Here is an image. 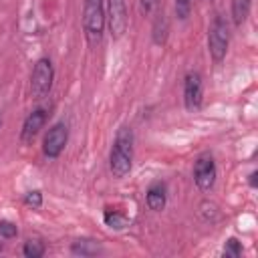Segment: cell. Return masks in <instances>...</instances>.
<instances>
[{
	"mask_svg": "<svg viewBox=\"0 0 258 258\" xmlns=\"http://www.w3.org/2000/svg\"><path fill=\"white\" fill-rule=\"evenodd\" d=\"M250 8H252V0H232L230 2L234 26H242L246 22V18L250 16Z\"/></svg>",
	"mask_w": 258,
	"mask_h": 258,
	"instance_id": "12",
	"label": "cell"
},
{
	"mask_svg": "<svg viewBox=\"0 0 258 258\" xmlns=\"http://www.w3.org/2000/svg\"><path fill=\"white\" fill-rule=\"evenodd\" d=\"M218 167L210 153H202L194 163V181L202 191H210L216 183Z\"/></svg>",
	"mask_w": 258,
	"mask_h": 258,
	"instance_id": "7",
	"label": "cell"
},
{
	"mask_svg": "<svg viewBox=\"0 0 258 258\" xmlns=\"http://www.w3.org/2000/svg\"><path fill=\"white\" fill-rule=\"evenodd\" d=\"M191 6H194V0H175L173 8H175L177 20H187L191 14Z\"/></svg>",
	"mask_w": 258,
	"mask_h": 258,
	"instance_id": "16",
	"label": "cell"
},
{
	"mask_svg": "<svg viewBox=\"0 0 258 258\" xmlns=\"http://www.w3.org/2000/svg\"><path fill=\"white\" fill-rule=\"evenodd\" d=\"M54 83V67L48 56H40L34 62L32 75H30V93L34 99H44Z\"/></svg>",
	"mask_w": 258,
	"mask_h": 258,
	"instance_id": "4",
	"label": "cell"
},
{
	"mask_svg": "<svg viewBox=\"0 0 258 258\" xmlns=\"http://www.w3.org/2000/svg\"><path fill=\"white\" fill-rule=\"evenodd\" d=\"M22 202H24V206H28V208L36 210V208H40V206H42V194H40L38 189L26 191V194H24V198H22Z\"/></svg>",
	"mask_w": 258,
	"mask_h": 258,
	"instance_id": "17",
	"label": "cell"
},
{
	"mask_svg": "<svg viewBox=\"0 0 258 258\" xmlns=\"http://www.w3.org/2000/svg\"><path fill=\"white\" fill-rule=\"evenodd\" d=\"M105 20H107V28H109L113 40H119L127 32V26H129V16H127L125 0H107Z\"/></svg>",
	"mask_w": 258,
	"mask_h": 258,
	"instance_id": "5",
	"label": "cell"
},
{
	"mask_svg": "<svg viewBox=\"0 0 258 258\" xmlns=\"http://www.w3.org/2000/svg\"><path fill=\"white\" fill-rule=\"evenodd\" d=\"M228 44H230V28L228 22L222 14H216V18L210 24L208 30V52L214 62H222L228 54Z\"/></svg>",
	"mask_w": 258,
	"mask_h": 258,
	"instance_id": "3",
	"label": "cell"
},
{
	"mask_svg": "<svg viewBox=\"0 0 258 258\" xmlns=\"http://www.w3.org/2000/svg\"><path fill=\"white\" fill-rule=\"evenodd\" d=\"M16 234H18L16 224H12V222H8V220H0V238L8 240V238H14Z\"/></svg>",
	"mask_w": 258,
	"mask_h": 258,
	"instance_id": "19",
	"label": "cell"
},
{
	"mask_svg": "<svg viewBox=\"0 0 258 258\" xmlns=\"http://www.w3.org/2000/svg\"><path fill=\"white\" fill-rule=\"evenodd\" d=\"M167 34H169V20H167V16L163 12H157V16L153 20V26H151V40H153V44H157V46L165 44Z\"/></svg>",
	"mask_w": 258,
	"mask_h": 258,
	"instance_id": "11",
	"label": "cell"
},
{
	"mask_svg": "<svg viewBox=\"0 0 258 258\" xmlns=\"http://www.w3.org/2000/svg\"><path fill=\"white\" fill-rule=\"evenodd\" d=\"M71 252L77 256H95L101 252V246L93 240H77V242H73Z\"/></svg>",
	"mask_w": 258,
	"mask_h": 258,
	"instance_id": "14",
	"label": "cell"
},
{
	"mask_svg": "<svg viewBox=\"0 0 258 258\" xmlns=\"http://www.w3.org/2000/svg\"><path fill=\"white\" fill-rule=\"evenodd\" d=\"M0 125H2V121H0Z\"/></svg>",
	"mask_w": 258,
	"mask_h": 258,
	"instance_id": "22",
	"label": "cell"
},
{
	"mask_svg": "<svg viewBox=\"0 0 258 258\" xmlns=\"http://www.w3.org/2000/svg\"><path fill=\"white\" fill-rule=\"evenodd\" d=\"M145 202L149 206V210L153 212H161L167 204V187L163 181H153L147 191H145Z\"/></svg>",
	"mask_w": 258,
	"mask_h": 258,
	"instance_id": "10",
	"label": "cell"
},
{
	"mask_svg": "<svg viewBox=\"0 0 258 258\" xmlns=\"http://www.w3.org/2000/svg\"><path fill=\"white\" fill-rule=\"evenodd\" d=\"M139 6L143 14H151L159 8V0H139Z\"/></svg>",
	"mask_w": 258,
	"mask_h": 258,
	"instance_id": "20",
	"label": "cell"
},
{
	"mask_svg": "<svg viewBox=\"0 0 258 258\" xmlns=\"http://www.w3.org/2000/svg\"><path fill=\"white\" fill-rule=\"evenodd\" d=\"M107 20H105V0H85L83 4V32L89 46H97L103 40Z\"/></svg>",
	"mask_w": 258,
	"mask_h": 258,
	"instance_id": "2",
	"label": "cell"
},
{
	"mask_svg": "<svg viewBox=\"0 0 258 258\" xmlns=\"http://www.w3.org/2000/svg\"><path fill=\"white\" fill-rule=\"evenodd\" d=\"M46 119H48V107H36V109H32V111L26 115V119H24V123H22V129H20V139H22V143H32V139H34V137L40 133V129L44 127Z\"/></svg>",
	"mask_w": 258,
	"mask_h": 258,
	"instance_id": "9",
	"label": "cell"
},
{
	"mask_svg": "<svg viewBox=\"0 0 258 258\" xmlns=\"http://www.w3.org/2000/svg\"><path fill=\"white\" fill-rule=\"evenodd\" d=\"M103 220H105V224H107L109 228H113V230H125V228L131 224V220H129L125 214H121V212H117V210H111V208H105Z\"/></svg>",
	"mask_w": 258,
	"mask_h": 258,
	"instance_id": "13",
	"label": "cell"
},
{
	"mask_svg": "<svg viewBox=\"0 0 258 258\" xmlns=\"http://www.w3.org/2000/svg\"><path fill=\"white\" fill-rule=\"evenodd\" d=\"M204 99V81L198 71H189L183 79V105L187 111H198Z\"/></svg>",
	"mask_w": 258,
	"mask_h": 258,
	"instance_id": "8",
	"label": "cell"
},
{
	"mask_svg": "<svg viewBox=\"0 0 258 258\" xmlns=\"http://www.w3.org/2000/svg\"><path fill=\"white\" fill-rule=\"evenodd\" d=\"M44 252H46V246H44V242L38 240V238H30V240H26L24 246H22V254H24L26 258H40V256H44Z\"/></svg>",
	"mask_w": 258,
	"mask_h": 258,
	"instance_id": "15",
	"label": "cell"
},
{
	"mask_svg": "<svg viewBox=\"0 0 258 258\" xmlns=\"http://www.w3.org/2000/svg\"><path fill=\"white\" fill-rule=\"evenodd\" d=\"M133 129L131 127H121L113 139V147L109 153V169L117 179H123L129 175L133 167Z\"/></svg>",
	"mask_w": 258,
	"mask_h": 258,
	"instance_id": "1",
	"label": "cell"
},
{
	"mask_svg": "<svg viewBox=\"0 0 258 258\" xmlns=\"http://www.w3.org/2000/svg\"><path fill=\"white\" fill-rule=\"evenodd\" d=\"M256 177H258V171H256V169L250 171V175H248V183H250V187H256Z\"/></svg>",
	"mask_w": 258,
	"mask_h": 258,
	"instance_id": "21",
	"label": "cell"
},
{
	"mask_svg": "<svg viewBox=\"0 0 258 258\" xmlns=\"http://www.w3.org/2000/svg\"><path fill=\"white\" fill-rule=\"evenodd\" d=\"M242 254V244L236 240V238H230L226 244H224V256L228 258H238Z\"/></svg>",
	"mask_w": 258,
	"mask_h": 258,
	"instance_id": "18",
	"label": "cell"
},
{
	"mask_svg": "<svg viewBox=\"0 0 258 258\" xmlns=\"http://www.w3.org/2000/svg\"><path fill=\"white\" fill-rule=\"evenodd\" d=\"M69 143V125L64 121H56L44 135V141H42V153L48 157V159H56L64 147Z\"/></svg>",
	"mask_w": 258,
	"mask_h": 258,
	"instance_id": "6",
	"label": "cell"
}]
</instances>
